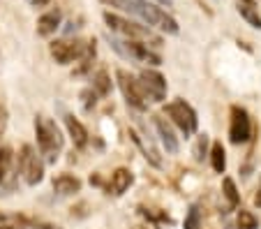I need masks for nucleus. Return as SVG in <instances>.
<instances>
[{
	"instance_id": "obj_1",
	"label": "nucleus",
	"mask_w": 261,
	"mask_h": 229,
	"mask_svg": "<svg viewBox=\"0 0 261 229\" xmlns=\"http://www.w3.org/2000/svg\"><path fill=\"white\" fill-rule=\"evenodd\" d=\"M107 5L125 10L129 14H134L137 19H141L148 28H160L167 35H178V23L169 12H164L160 5L150 3V0H104Z\"/></svg>"
},
{
	"instance_id": "obj_2",
	"label": "nucleus",
	"mask_w": 261,
	"mask_h": 229,
	"mask_svg": "<svg viewBox=\"0 0 261 229\" xmlns=\"http://www.w3.org/2000/svg\"><path fill=\"white\" fill-rule=\"evenodd\" d=\"M35 137H37L40 153L44 155L46 162H56L58 153L63 150V135H60L58 125L51 118L37 116V118H35Z\"/></svg>"
},
{
	"instance_id": "obj_3",
	"label": "nucleus",
	"mask_w": 261,
	"mask_h": 229,
	"mask_svg": "<svg viewBox=\"0 0 261 229\" xmlns=\"http://www.w3.org/2000/svg\"><path fill=\"white\" fill-rule=\"evenodd\" d=\"M104 21H107L109 28L114 30V33H118V35H123L125 40H137V42L150 40L153 44H160V37H155L153 30L148 28V26H139V23H134V21H127L118 14H111V12H104Z\"/></svg>"
},
{
	"instance_id": "obj_4",
	"label": "nucleus",
	"mask_w": 261,
	"mask_h": 229,
	"mask_svg": "<svg viewBox=\"0 0 261 229\" xmlns=\"http://www.w3.org/2000/svg\"><path fill=\"white\" fill-rule=\"evenodd\" d=\"M167 116L173 120L178 130H180L185 137H192L197 132V125H199V118H197V111L188 105L185 100H173L164 107Z\"/></svg>"
},
{
	"instance_id": "obj_5",
	"label": "nucleus",
	"mask_w": 261,
	"mask_h": 229,
	"mask_svg": "<svg viewBox=\"0 0 261 229\" xmlns=\"http://www.w3.org/2000/svg\"><path fill=\"white\" fill-rule=\"evenodd\" d=\"M109 42L118 51L123 58H132V60H141V63H148V65H162V58L158 54L148 49V44L143 42H137V40H120V37H111L109 35Z\"/></svg>"
},
{
	"instance_id": "obj_6",
	"label": "nucleus",
	"mask_w": 261,
	"mask_h": 229,
	"mask_svg": "<svg viewBox=\"0 0 261 229\" xmlns=\"http://www.w3.org/2000/svg\"><path fill=\"white\" fill-rule=\"evenodd\" d=\"M116 79H118V86H120V90H123L127 105L132 107V109H137V111L146 109V95H143L141 86H139V79H134V77L127 74L125 70L116 72Z\"/></svg>"
},
{
	"instance_id": "obj_7",
	"label": "nucleus",
	"mask_w": 261,
	"mask_h": 229,
	"mask_svg": "<svg viewBox=\"0 0 261 229\" xmlns=\"http://www.w3.org/2000/svg\"><path fill=\"white\" fill-rule=\"evenodd\" d=\"M139 86H141L146 100L150 97L153 102H164L167 97V79L155 70H143L139 74Z\"/></svg>"
},
{
	"instance_id": "obj_8",
	"label": "nucleus",
	"mask_w": 261,
	"mask_h": 229,
	"mask_svg": "<svg viewBox=\"0 0 261 229\" xmlns=\"http://www.w3.org/2000/svg\"><path fill=\"white\" fill-rule=\"evenodd\" d=\"M252 137L250 116L243 107H231V120H229V139L231 144H245Z\"/></svg>"
},
{
	"instance_id": "obj_9",
	"label": "nucleus",
	"mask_w": 261,
	"mask_h": 229,
	"mask_svg": "<svg viewBox=\"0 0 261 229\" xmlns=\"http://www.w3.org/2000/svg\"><path fill=\"white\" fill-rule=\"evenodd\" d=\"M86 46L81 42H67V40H56L51 42V56L56 58V63L60 65H69L74 58L84 56Z\"/></svg>"
},
{
	"instance_id": "obj_10",
	"label": "nucleus",
	"mask_w": 261,
	"mask_h": 229,
	"mask_svg": "<svg viewBox=\"0 0 261 229\" xmlns=\"http://www.w3.org/2000/svg\"><path fill=\"white\" fill-rule=\"evenodd\" d=\"M153 120H155V130H158V137H160V141H162L164 150L171 153V155H176L178 150H180V144H178V137L173 135L171 125H169L164 118H160V116H155Z\"/></svg>"
},
{
	"instance_id": "obj_11",
	"label": "nucleus",
	"mask_w": 261,
	"mask_h": 229,
	"mask_svg": "<svg viewBox=\"0 0 261 229\" xmlns=\"http://www.w3.org/2000/svg\"><path fill=\"white\" fill-rule=\"evenodd\" d=\"M60 21H63V12L60 10H49L46 14L40 16V21H37V33H40L42 37L54 35L56 30L60 28Z\"/></svg>"
},
{
	"instance_id": "obj_12",
	"label": "nucleus",
	"mask_w": 261,
	"mask_h": 229,
	"mask_svg": "<svg viewBox=\"0 0 261 229\" xmlns=\"http://www.w3.org/2000/svg\"><path fill=\"white\" fill-rule=\"evenodd\" d=\"M65 128H67V132H69V137H72L76 148H84V146L88 144V130L74 118L72 114H65Z\"/></svg>"
},
{
	"instance_id": "obj_13",
	"label": "nucleus",
	"mask_w": 261,
	"mask_h": 229,
	"mask_svg": "<svg viewBox=\"0 0 261 229\" xmlns=\"http://www.w3.org/2000/svg\"><path fill=\"white\" fill-rule=\"evenodd\" d=\"M81 190V181L72 174H60L58 179H54V192L60 197H69V194H76Z\"/></svg>"
},
{
	"instance_id": "obj_14",
	"label": "nucleus",
	"mask_w": 261,
	"mask_h": 229,
	"mask_svg": "<svg viewBox=\"0 0 261 229\" xmlns=\"http://www.w3.org/2000/svg\"><path fill=\"white\" fill-rule=\"evenodd\" d=\"M132 183H134V176H132V171L125 169V167H120V169H116L114 174H111V192H114L116 197L127 192Z\"/></svg>"
},
{
	"instance_id": "obj_15",
	"label": "nucleus",
	"mask_w": 261,
	"mask_h": 229,
	"mask_svg": "<svg viewBox=\"0 0 261 229\" xmlns=\"http://www.w3.org/2000/svg\"><path fill=\"white\" fill-rule=\"evenodd\" d=\"M129 137L134 139V144L141 148V153L146 155V160L150 162V165H155V167H162V160H160V155H158V150H155V146L150 144V141H146L141 135H139L137 130H129Z\"/></svg>"
},
{
	"instance_id": "obj_16",
	"label": "nucleus",
	"mask_w": 261,
	"mask_h": 229,
	"mask_svg": "<svg viewBox=\"0 0 261 229\" xmlns=\"http://www.w3.org/2000/svg\"><path fill=\"white\" fill-rule=\"evenodd\" d=\"M23 176H25V183L28 185H37L42 179H44V162H42L37 155H33V160L28 162Z\"/></svg>"
},
{
	"instance_id": "obj_17",
	"label": "nucleus",
	"mask_w": 261,
	"mask_h": 229,
	"mask_svg": "<svg viewBox=\"0 0 261 229\" xmlns=\"http://www.w3.org/2000/svg\"><path fill=\"white\" fill-rule=\"evenodd\" d=\"M211 165L217 174H224V169H227V153H224V146L220 141H215L211 148Z\"/></svg>"
},
{
	"instance_id": "obj_18",
	"label": "nucleus",
	"mask_w": 261,
	"mask_h": 229,
	"mask_svg": "<svg viewBox=\"0 0 261 229\" xmlns=\"http://www.w3.org/2000/svg\"><path fill=\"white\" fill-rule=\"evenodd\" d=\"M222 194H224V199H227L229 209H238V204H241V194H238L233 179H229V176L222 181Z\"/></svg>"
},
{
	"instance_id": "obj_19",
	"label": "nucleus",
	"mask_w": 261,
	"mask_h": 229,
	"mask_svg": "<svg viewBox=\"0 0 261 229\" xmlns=\"http://www.w3.org/2000/svg\"><path fill=\"white\" fill-rule=\"evenodd\" d=\"M93 90L99 97H107V95L111 93V77H109L107 70H99L97 74L93 77Z\"/></svg>"
},
{
	"instance_id": "obj_20",
	"label": "nucleus",
	"mask_w": 261,
	"mask_h": 229,
	"mask_svg": "<svg viewBox=\"0 0 261 229\" xmlns=\"http://www.w3.org/2000/svg\"><path fill=\"white\" fill-rule=\"evenodd\" d=\"M238 14H241L252 28H261V16H259V12L254 10L252 3H241V5H238Z\"/></svg>"
},
{
	"instance_id": "obj_21",
	"label": "nucleus",
	"mask_w": 261,
	"mask_h": 229,
	"mask_svg": "<svg viewBox=\"0 0 261 229\" xmlns=\"http://www.w3.org/2000/svg\"><path fill=\"white\" fill-rule=\"evenodd\" d=\"M10 169H12V148L3 146L0 148V183L10 176Z\"/></svg>"
},
{
	"instance_id": "obj_22",
	"label": "nucleus",
	"mask_w": 261,
	"mask_h": 229,
	"mask_svg": "<svg viewBox=\"0 0 261 229\" xmlns=\"http://www.w3.org/2000/svg\"><path fill=\"white\" fill-rule=\"evenodd\" d=\"M236 229H259V220L252 211H241L236 220Z\"/></svg>"
},
{
	"instance_id": "obj_23",
	"label": "nucleus",
	"mask_w": 261,
	"mask_h": 229,
	"mask_svg": "<svg viewBox=\"0 0 261 229\" xmlns=\"http://www.w3.org/2000/svg\"><path fill=\"white\" fill-rule=\"evenodd\" d=\"M182 229H201V211H199L197 206H192V209L188 211L185 222H182Z\"/></svg>"
},
{
	"instance_id": "obj_24",
	"label": "nucleus",
	"mask_w": 261,
	"mask_h": 229,
	"mask_svg": "<svg viewBox=\"0 0 261 229\" xmlns=\"http://www.w3.org/2000/svg\"><path fill=\"white\" fill-rule=\"evenodd\" d=\"M206 144H208V137L201 135L199 137V141H197V146H194V155H197V160L203 158V153H206Z\"/></svg>"
},
{
	"instance_id": "obj_25",
	"label": "nucleus",
	"mask_w": 261,
	"mask_h": 229,
	"mask_svg": "<svg viewBox=\"0 0 261 229\" xmlns=\"http://www.w3.org/2000/svg\"><path fill=\"white\" fill-rule=\"evenodd\" d=\"M254 204L261 209V185H259V192H256V197H254Z\"/></svg>"
},
{
	"instance_id": "obj_26",
	"label": "nucleus",
	"mask_w": 261,
	"mask_h": 229,
	"mask_svg": "<svg viewBox=\"0 0 261 229\" xmlns=\"http://www.w3.org/2000/svg\"><path fill=\"white\" fill-rule=\"evenodd\" d=\"M49 0H33V5H37V7H42V5H46Z\"/></svg>"
},
{
	"instance_id": "obj_27",
	"label": "nucleus",
	"mask_w": 261,
	"mask_h": 229,
	"mask_svg": "<svg viewBox=\"0 0 261 229\" xmlns=\"http://www.w3.org/2000/svg\"><path fill=\"white\" fill-rule=\"evenodd\" d=\"M158 3H160V5H167V7H171V5H173L171 0H158Z\"/></svg>"
},
{
	"instance_id": "obj_28",
	"label": "nucleus",
	"mask_w": 261,
	"mask_h": 229,
	"mask_svg": "<svg viewBox=\"0 0 261 229\" xmlns=\"http://www.w3.org/2000/svg\"><path fill=\"white\" fill-rule=\"evenodd\" d=\"M42 229H60V227H51V224H44V227Z\"/></svg>"
},
{
	"instance_id": "obj_29",
	"label": "nucleus",
	"mask_w": 261,
	"mask_h": 229,
	"mask_svg": "<svg viewBox=\"0 0 261 229\" xmlns=\"http://www.w3.org/2000/svg\"><path fill=\"white\" fill-rule=\"evenodd\" d=\"M5 220H7V218H5V215H3V213H0V224L5 222Z\"/></svg>"
}]
</instances>
